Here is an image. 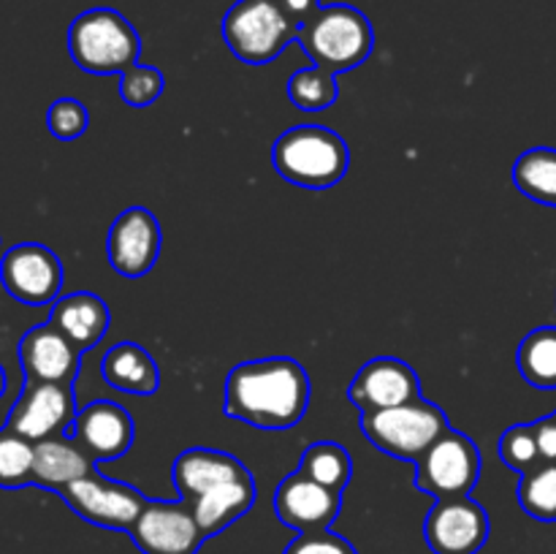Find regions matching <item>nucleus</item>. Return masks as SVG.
<instances>
[{"label":"nucleus","instance_id":"nucleus-32","mask_svg":"<svg viewBox=\"0 0 556 554\" xmlns=\"http://www.w3.org/2000/svg\"><path fill=\"white\" fill-rule=\"evenodd\" d=\"M286 554H358L348 538L337 536L331 530L318 532H299L291 543H288Z\"/></svg>","mask_w":556,"mask_h":554},{"label":"nucleus","instance_id":"nucleus-18","mask_svg":"<svg viewBox=\"0 0 556 554\" xmlns=\"http://www.w3.org/2000/svg\"><path fill=\"white\" fill-rule=\"evenodd\" d=\"M248 467L237 456L217 449H188L174 459V487H177L179 500L201 498L233 478L248 476Z\"/></svg>","mask_w":556,"mask_h":554},{"label":"nucleus","instance_id":"nucleus-7","mask_svg":"<svg viewBox=\"0 0 556 554\" xmlns=\"http://www.w3.org/2000/svg\"><path fill=\"white\" fill-rule=\"evenodd\" d=\"M481 478V451L459 429H448L416 462V489L434 500L470 498Z\"/></svg>","mask_w":556,"mask_h":554},{"label":"nucleus","instance_id":"nucleus-29","mask_svg":"<svg viewBox=\"0 0 556 554\" xmlns=\"http://www.w3.org/2000/svg\"><path fill=\"white\" fill-rule=\"evenodd\" d=\"M500 456L505 465L516 473H527L541 462V451H538L535 429L532 424H514L500 438Z\"/></svg>","mask_w":556,"mask_h":554},{"label":"nucleus","instance_id":"nucleus-34","mask_svg":"<svg viewBox=\"0 0 556 554\" xmlns=\"http://www.w3.org/2000/svg\"><path fill=\"white\" fill-rule=\"evenodd\" d=\"M277 3H280L282 14L299 27V33L320 11V0H277Z\"/></svg>","mask_w":556,"mask_h":554},{"label":"nucleus","instance_id":"nucleus-33","mask_svg":"<svg viewBox=\"0 0 556 554\" xmlns=\"http://www.w3.org/2000/svg\"><path fill=\"white\" fill-rule=\"evenodd\" d=\"M538 440V451H541V462H556V416L541 418L532 424Z\"/></svg>","mask_w":556,"mask_h":554},{"label":"nucleus","instance_id":"nucleus-5","mask_svg":"<svg viewBox=\"0 0 556 554\" xmlns=\"http://www.w3.org/2000/svg\"><path fill=\"white\" fill-rule=\"evenodd\" d=\"M358 424L375 449L402 462H418L451 429L443 407L424 396L386 411L362 413Z\"/></svg>","mask_w":556,"mask_h":554},{"label":"nucleus","instance_id":"nucleus-10","mask_svg":"<svg viewBox=\"0 0 556 554\" xmlns=\"http://www.w3.org/2000/svg\"><path fill=\"white\" fill-rule=\"evenodd\" d=\"M76 413H79V407H76L74 386L27 380L22 394L16 396L14 407H11L5 427L14 429L30 443H41V440L71 429Z\"/></svg>","mask_w":556,"mask_h":554},{"label":"nucleus","instance_id":"nucleus-2","mask_svg":"<svg viewBox=\"0 0 556 554\" xmlns=\"http://www.w3.org/2000/svg\"><path fill=\"white\" fill-rule=\"evenodd\" d=\"M271 166L291 185L326 190L348 174L351 150L337 130L315 123L296 125L275 141Z\"/></svg>","mask_w":556,"mask_h":554},{"label":"nucleus","instance_id":"nucleus-4","mask_svg":"<svg viewBox=\"0 0 556 554\" xmlns=\"http://www.w3.org/2000/svg\"><path fill=\"white\" fill-rule=\"evenodd\" d=\"M68 52L87 74H125L139 65L141 38L114 9H90L68 27Z\"/></svg>","mask_w":556,"mask_h":554},{"label":"nucleus","instance_id":"nucleus-27","mask_svg":"<svg viewBox=\"0 0 556 554\" xmlns=\"http://www.w3.org/2000/svg\"><path fill=\"white\" fill-rule=\"evenodd\" d=\"M36 443L16 435L14 429H0V489H20L33 483Z\"/></svg>","mask_w":556,"mask_h":554},{"label":"nucleus","instance_id":"nucleus-16","mask_svg":"<svg viewBox=\"0 0 556 554\" xmlns=\"http://www.w3.org/2000/svg\"><path fill=\"white\" fill-rule=\"evenodd\" d=\"M68 432L98 465V462H112L128 454L136 438V424L117 402L96 400L79 407Z\"/></svg>","mask_w":556,"mask_h":554},{"label":"nucleus","instance_id":"nucleus-8","mask_svg":"<svg viewBox=\"0 0 556 554\" xmlns=\"http://www.w3.org/2000/svg\"><path fill=\"white\" fill-rule=\"evenodd\" d=\"M58 494L79 519L103 527V530L123 532H130L144 505L150 503V498H144L136 487L101 476L98 470L68 483Z\"/></svg>","mask_w":556,"mask_h":554},{"label":"nucleus","instance_id":"nucleus-13","mask_svg":"<svg viewBox=\"0 0 556 554\" xmlns=\"http://www.w3.org/2000/svg\"><path fill=\"white\" fill-rule=\"evenodd\" d=\"M161 242L163 237L157 217L147 206H128L109 228V264L117 275L139 280L157 264Z\"/></svg>","mask_w":556,"mask_h":554},{"label":"nucleus","instance_id":"nucleus-14","mask_svg":"<svg viewBox=\"0 0 556 554\" xmlns=\"http://www.w3.org/2000/svg\"><path fill=\"white\" fill-rule=\"evenodd\" d=\"M275 514L286 527L296 532L329 530L340 516L342 494L324 483L313 481L304 473H291L275 489Z\"/></svg>","mask_w":556,"mask_h":554},{"label":"nucleus","instance_id":"nucleus-17","mask_svg":"<svg viewBox=\"0 0 556 554\" xmlns=\"http://www.w3.org/2000/svg\"><path fill=\"white\" fill-rule=\"evenodd\" d=\"M20 364L25 380L36 383H74L79 373L81 351L60 335L52 324L36 326L20 340Z\"/></svg>","mask_w":556,"mask_h":554},{"label":"nucleus","instance_id":"nucleus-25","mask_svg":"<svg viewBox=\"0 0 556 554\" xmlns=\"http://www.w3.org/2000/svg\"><path fill=\"white\" fill-rule=\"evenodd\" d=\"M296 470L342 494L353 478V459L340 443L318 440V443H309L302 451V459H299Z\"/></svg>","mask_w":556,"mask_h":554},{"label":"nucleus","instance_id":"nucleus-31","mask_svg":"<svg viewBox=\"0 0 556 554\" xmlns=\"http://www.w3.org/2000/svg\"><path fill=\"white\" fill-rule=\"evenodd\" d=\"M47 128L54 139L74 141L90 128V112L76 98H58L47 112Z\"/></svg>","mask_w":556,"mask_h":554},{"label":"nucleus","instance_id":"nucleus-12","mask_svg":"<svg viewBox=\"0 0 556 554\" xmlns=\"http://www.w3.org/2000/svg\"><path fill=\"white\" fill-rule=\"evenodd\" d=\"M424 541L434 554H478L489 541V514L472 498L438 500L424 519Z\"/></svg>","mask_w":556,"mask_h":554},{"label":"nucleus","instance_id":"nucleus-3","mask_svg":"<svg viewBox=\"0 0 556 554\" xmlns=\"http://www.w3.org/2000/svg\"><path fill=\"white\" fill-rule=\"evenodd\" d=\"M296 43H302L315 68L337 76L367 63L375 49V30L372 22L353 5H320L318 14L302 27Z\"/></svg>","mask_w":556,"mask_h":554},{"label":"nucleus","instance_id":"nucleus-24","mask_svg":"<svg viewBox=\"0 0 556 554\" xmlns=\"http://www.w3.org/2000/svg\"><path fill=\"white\" fill-rule=\"evenodd\" d=\"M514 185L538 204L556 206V150L532 147L514 163Z\"/></svg>","mask_w":556,"mask_h":554},{"label":"nucleus","instance_id":"nucleus-1","mask_svg":"<svg viewBox=\"0 0 556 554\" xmlns=\"http://www.w3.org/2000/svg\"><path fill=\"white\" fill-rule=\"evenodd\" d=\"M309 375L296 358L269 356L242 362L226 378V416L255 429L282 432L309 407Z\"/></svg>","mask_w":556,"mask_h":554},{"label":"nucleus","instance_id":"nucleus-11","mask_svg":"<svg viewBox=\"0 0 556 554\" xmlns=\"http://www.w3.org/2000/svg\"><path fill=\"white\" fill-rule=\"evenodd\" d=\"M141 554H199L206 536L185 500H150L130 527Z\"/></svg>","mask_w":556,"mask_h":554},{"label":"nucleus","instance_id":"nucleus-30","mask_svg":"<svg viewBox=\"0 0 556 554\" xmlns=\"http://www.w3.org/2000/svg\"><path fill=\"white\" fill-rule=\"evenodd\" d=\"M123 81H119V96L128 106L144 109L150 103H155L163 92V74L152 65H134L130 71H125Z\"/></svg>","mask_w":556,"mask_h":554},{"label":"nucleus","instance_id":"nucleus-26","mask_svg":"<svg viewBox=\"0 0 556 554\" xmlns=\"http://www.w3.org/2000/svg\"><path fill=\"white\" fill-rule=\"evenodd\" d=\"M516 498L532 519L556 521V462H538L535 467L521 473Z\"/></svg>","mask_w":556,"mask_h":554},{"label":"nucleus","instance_id":"nucleus-35","mask_svg":"<svg viewBox=\"0 0 556 554\" xmlns=\"http://www.w3.org/2000/svg\"><path fill=\"white\" fill-rule=\"evenodd\" d=\"M5 394V369H3V364H0V396Z\"/></svg>","mask_w":556,"mask_h":554},{"label":"nucleus","instance_id":"nucleus-22","mask_svg":"<svg viewBox=\"0 0 556 554\" xmlns=\"http://www.w3.org/2000/svg\"><path fill=\"white\" fill-rule=\"evenodd\" d=\"M255 503V481L253 476L233 478V481L223 483V487L212 489V492L201 494V498L190 500V511H193L195 521H199L201 532L206 538L217 536L226 527H231L233 521L242 519Z\"/></svg>","mask_w":556,"mask_h":554},{"label":"nucleus","instance_id":"nucleus-15","mask_svg":"<svg viewBox=\"0 0 556 554\" xmlns=\"http://www.w3.org/2000/svg\"><path fill=\"white\" fill-rule=\"evenodd\" d=\"M348 400L362 413L386 411V407L405 405V402L421 400V380L416 369L407 362L394 356L369 358L356 378L351 380Z\"/></svg>","mask_w":556,"mask_h":554},{"label":"nucleus","instance_id":"nucleus-23","mask_svg":"<svg viewBox=\"0 0 556 554\" xmlns=\"http://www.w3.org/2000/svg\"><path fill=\"white\" fill-rule=\"evenodd\" d=\"M519 373L532 389H556V326H541L519 342Z\"/></svg>","mask_w":556,"mask_h":554},{"label":"nucleus","instance_id":"nucleus-9","mask_svg":"<svg viewBox=\"0 0 556 554\" xmlns=\"http://www.w3.org/2000/svg\"><path fill=\"white\" fill-rule=\"evenodd\" d=\"M0 282L16 302L30 307L54 304L63 288V264L47 244H14L0 259Z\"/></svg>","mask_w":556,"mask_h":554},{"label":"nucleus","instance_id":"nucleus-20","mask_svg":"<svg viewBox=\"0 0 556 554\" xmlns=\"http://www.w3.org/2000/svg\"><path fill=\"white\" fill-rule=\"evenodd\" d=\"M96 473L92 456L76 443L74 438L54 435V438L36 443V462H33V483L43 489H65L68 483Z\"/></svg>","mask_w":556,"mask_h":554},{"label":"nucleus","instance_id":"nucleus-6","mask_svg":"<svg viewBox=\"0 0 556 554\" xmlns=\"http://www.w3.org/2000/svg\"><path fill=\"white\" fill-rule=\"evenodd\" d=\"M223 38L237 60L266 65L299 41V27L282 14L277 0H237L223 16Z\"/></svg>","mask_w":556,"mask_h":554},{"label":"nucleus","instance_id":"nucleus-19","mask_svg":"<svg viewBox=\"0 0 556 554\" xmlns=\"http://www.w3.org/2000/svg\"><path fill=\"white\" fill-rule=\"evenodd\" d=\"M49 324L85 353L92 351L103 340L109 324H112V313H109L106 302L98 293L76 291L68 293V297H60L52 304Z\"/></svg>","mask_w":556,"mask_h":554},{"label":"nucleus","instance_id":"nucleus-28","mask_svg":"<svg viewBox=\"0 0 556 554\" xmlns=\"http://www.w3.org/2000/svg\"><path fill=\"white\" fill-rule=\"evenodd\" d=\"M288 98L302 112H324L337 101L334 74L324 68H302L288 79Z\"/></svg>","mask_w":556,"mask_h":554},{"label":"nucleus","instance_id":"nucleus-21","mask_svg":"<svg viewBox=\"0 0 556 554\" xmlns=\"http://www.w3.org/2000/svg\"><path fill=\"white\" fill-rule=\"evenodd\" d=\"M101 378L125 394L150 396L161 389V369L139 342H117L101 358Z\"/></svg>","mask_w":556,"mask_h":554}]
</instances>
